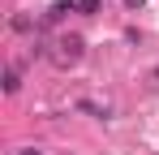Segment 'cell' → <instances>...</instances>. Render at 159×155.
I'll list each match as a JSON object with an SVG mask.
<instances>
[{"instance_id":"cell-1","label":"cell","mask_w":159,"mask_h":155,"mask_svg":"<svg viewBox=\"0 0 159 155\" xmlns=\"http://www.w3.org/2000/svg\"><path fill=\"white\" fill-rule=\"evenodd\" d=\"M56 48H60V52H52V56H56V65H73V60L82 56V39H78V35H69V39H60Z\"/></svg>"},{"instance_id":"cell-5","label":"cell","mask_w":159,"mask_h":155,"mask_svg":"<svg viewBox=\"0 0 159 155\" xmlns=\"http://www.w3.org/2000/svg\"><path fill=\"white\" fill-rule=\"evenodd\" d=\"M125 4H129V9H142V4H146V0H125Z\"/></svg>"},{"instance_id":"cell-3","label":"cell","mask_w":159,"mask_h":155,"mask_svg":"<svg viewBox=\"0 0 159 155\" xmlns=\"http://www.w3.org/2000/svg\"><path fill=\"white\" fill-rule=\"evenodd\" d=\"M17 86H22V78H17V69H9V73H4V91H9V95H13V91H17Z\"/></svg>"},{"instance_id":"cell-2","label":"cell","mask_w":159,"mask_h":155,"mask_svg":"<svg viewBox=\"0 0 159 155\" xmlns=\"http://www.w3.org/2000/svg\"><path fill=\"white\" fill-rule=\"evenodd\" d=\"M73 9H78V0H56L52 9H48V22H60V17H65V13H73Z\"/></svg>"},{"instance_id":"cell-6","label":"cell","mask_w":159,"mask_h":155,"mask_svg":"<svg viewBox=\"0 0 159 155\" xmlns=\"http://www.w3.org/2000/svg\"><path fill=\"white\" fill-rule=\"evenodd\" d=\"M22 155H43V151H22Z\"/></svg>"},{"instance_id":"cell-4","label":"cell","mask_w":159,"mask_h":155,"mask_svg":"<svg viewBox=\"0 0 159 155\" xmlns=\"http://www.w3.org/2000/svg\"><path fill=\"white\" fill-rule=\"evenodd\" d=\"M78 9H82V13H95V9H99V0H78Z\"/></svg>"}]
</instances>
